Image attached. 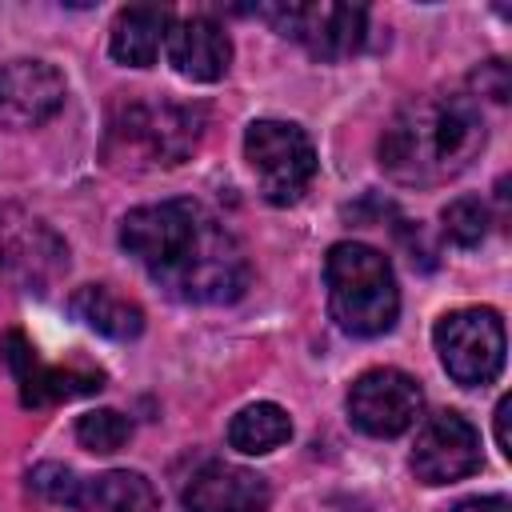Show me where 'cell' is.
Instances as JSON below:
<instances>
[{"mask_svg": "<svg viewBox=\"0 0 512 512\" xmlns=\"http://www.w3.org/2000/svg\"><path fill=\"white\" fill-rule=\"evenodd\" d=\"M120 244L184 304H232L248 288V256L236 232L196 200L140 204L120 224Z\"/></svg>", "mask_w": 512, "mask_h": 512, "instance_id": "1", "label": "cell"}, {"mask_svg": "<svg viewBox=\"0 0 512 512\" xmlns=\"http://www.w3.org/2000/svg\"><path fill=\"white\" fill-rule=\"evenodd\" d=\"M484 148V116L468 96L428 92L408 100L380 136V164L396 184L436 188Z\"/></svg>", "mask_w": 512, "mask_h": 512, "instance_id": "2", "label": "cell"}, {"mask_svg": "<svg viewBox=\"0 0 512 512\" xmlns=\"http://www.w3.org/2000/svg\"><path fill=\"white\" fill-rule=\"evenodd\" d=\"M204 132V112L172 100H124L104 136V156L112 168L144 172L184 164Z\"/></svg>", "mask_w": 512, "mask_h": 512, "instance_id": "3", "label": "cell"}, {"mask_svg": "<svg viewBox=\"0 0 512 512\" xmlns=\"http://www.w3.org/2000/svg\"><path fill=\"white\" fill-rule=\"evenodd\" d=\"M328 312L348 336H384L400 316V288L384 252L360 240H340L324 256Z\"/></svg>", "mask_w": 512, "mask_h": 512, "instance_id": "4", "label": "cell"}, {"mask_svg": "<svg viewBox=\"0 0 512 512\" xmlns=\"http://www.w3.org/2000/svg\"><path fill=\"white\" fill-rule=\"evenodd\" d=\"M28 488L60 508H80V512H156L160 496L144 472H100V476H80L64 464H36L28 472Z\"/></svg>", "mask_w": 512, "mask_h": 512, "instance_id": "5", "label": "cell"}, {"mask_svg": "<svg viewBox=\"0 0 512 512\" xmlns=\"http://www.w3.org/2000/svg\"><path fill=\"white\" fill-rule=\"evenodd\" d=\"M244 160L256 172L264 200L292 204L316 176V148L300 124L288 120H256L244 132Z\"/></svg>", "mask_w": 512, "mask_h": 512, "instance_id": "6", "label": "cell"}, {"mask_svg": "<svg viewBox=\"0 0 512 512\" xmlns=\"http://www.w3.org/2000/svg\"><path fill=\"white\" fill-rule=\"evenodd\" d=\"M432 344L444 372L464 388H484L504 368V320L496 308H456L440 316Z\"/></svg>", "mask_w": 512, "mask_h": 512, "instance_id": "7", "label": "cell"}, {"mask_svg": "<svg viewBox=\"0 0 512 512\" xmlns=\"http://www.w3.org/2000/svg\"><path fill=\"white\" fill-rule=\"evenodd\" d=\"M260 16L316 60H348L368 40V12L360 4H276L260 8Z\"/></svg>", "mask_w": 512, "mask_h": 512, "instance_id": "8", "label": "cell"}, {"mask_svg": "<svg viewBox=\"0 0 512 512\" xmlns=\"http://www.w3.org/2000/svg\"><path fill=\"white\" fill-rule=\"evenodd\" d=\"M424 408V392L416 376L400 368H368L348 388V416L360 432L376 440H392L416 424Z\"/></svg>", "mask_w": 512, "mask_h": 512, "instance_id": "9", "label": "cell"}, {"mask_svg": "<svg viewBox=\"0 0 512 512\" xmlns=\"http://www.w3.org/2000/svg\"><path fill=\"white\" fill-rule=\"evenodd\" d=\"M4 360H8V372L20 388V404L28 408H48V404H60V400H76V396H92L104 388V372L92 368V364H44L36 356V348L28 344L24 332H8L4 344H0Z\"/></svg>", "mask_w": 512, "mask_h": 512, "instance_id": "10", "label": "cell"}, {"mask_svg": "<svg viewBox=\"0 0 512 512\" xmlns=\"http://www.w3.org/2000/svg\"><path fill=\"white\" fill-rule=\"evenodd\" d=\"M480 468V432L460 412H436L420 424L412 444V472L420 484L440 488Z\"/></svg>", "mask_w": 512, "mask_h": 512, "instance_id": "11", "label": "cell"}, {"mask_svg": "<svg viewBox=\"0 0 512 512\" xmlns=\"http://www.w3.org/2000/svg\"><path fill=\"white\" fill-rule=\"evenodd\" d=\"M64 104V76L48 60H8L0 64V124L36 128L52 120Z\"/></svg>", "mask_w": 512, "mask_h": 512, "instance_id": "12", "label": "cell"}, {"mask_svg": "<svg viewBox=\"0 0 512 512\" xmlns=\"http://www.w3.org/2000/svg\"><path fill=\"white\" fill-rule=\"evenodd\" d=\"M272 500V488L260 472L212 460L184 484L180 508L184 512H264Z\"/></svg>", "mask_w": 512, "mask_h": 512, "instance_id": "13", "label": "cell"}, {"mask_svg": "<svg viewBox=\"0 0 512 512\" xmlns=\"http://www.w3.org/2000/svg\"><path fill=\"white\" fill-rule=\"evenodd\" d=\"M164 44H168L172 68L184 80H196V84L220 80L228 72V64H232V40H228V32L212 16H204V12H192V16L172 20Z\"/></svg>", "mask_w": 512, "mask_h": 512, "instance_id": "14", "label": "cell"}, {"mask_svg": "<svg viewBox=\"0 0 512 512\" xmlns=\"http://www.w3.org/2000/svg\"><path fill=\"white\" fill-rule=\"evenodd\" d=\"M172 28V12L156 8V4H132L120 8L116 24H112V60L128 64V68H152L160 56V44L168 40Z\"/></svg>", "mask_w": 512, "mask_h": 512, "instance_id": "15", "label": "cell"}, {"mask_svg": "<svg viewBox=\"0 0 512 512\" xmlns=\"http://www.w3.org/2000/svg\"><path fill=\"white\" fill-rule=\"evenodd\" d=\"M68 308H72V316L80 324H88L92 332H100L108 340H136L144 332L140 304L128 300V296H120L108 284H84V288H76L72 300H68Z\"/></svg>", "mask_w": 512, "mask_h": 512, "instance_id": "16", "label": "cell"}, {"mask_svg": "<svg viewBox=\"0 0 512 512\" xmlns=\"http://www.w3.org/2000/svg\"><path fill=\"white\" fill-rule=\"evenodd\" d=\"M288 436H292V420L272 400H256V404L240 408L228 424V444L244 456H264V452L288 444Z\"/></svg>", "mask_w": 512, "mask_h": 512, "instance_id": "17", "label": "cell"}, {"mask_svg": "<svg viewBox=\"0 0 512 512\" xmlns=\"http://www.w3.org/2000/svg\"><path fill=\"white\" fill-rule=\"evenodd\" d=\"M128 436H132V420L120 416L116 408H96V412H84V416L76 420V440H80L88 452H96V456L120 452V448L128 444Z\"/></svg>", "mask_w": 512, "mask_h": 512, "instance_id": "18", "label": "cell"}, {"mask_svg": "<svg viewBox=\"0 0 512 512\" xmlns=\"http://www.w3.org/2000/svg\"><path fill=\"white\" fill-rule=\"evenodd\" d=\"M440 220H444V236H448L452 244H460V248H476V244L488 236L492 212H488V204H484L480 196H456V200L444 204Z\"/></svg>", "mask_w": 512, "mask_h": 512, "instance_id": "19", "label": "cell"}, {"mask_svg": "<svg viewBox=\"0 0 512 512\" xmlns=\"http://www.w3.org/2000/svg\"><path fill=\"white\" fill-rule=\"evenodd\" d=\"M472 84L480 88V96L508 100V68H504V60H488V64H480V72L472 76Z\"/></svg>", "mask_w": 512, "mask_h": 512, "instance_id": "20", "label": "cell"}, {"mask_svg": "<svg viewBox=\"0 0 512 512\" xmlns=\"http://www.w3.org/2000/svg\"><path fill=\"white\" fill-rule=\"evenodd\" d=\"M452 512H512V504H508V496H468Z\"/></svg>", "mask_w": 512, "mask_h": 512, "instance_id": "21", "label": "cell"}, {"mask_svg": "<svg viewBox=\"0 0 512 512\" xmlns=\"http://www.w3.org/2000/svg\"><path fill=\"white\" fill-rule=\"evenodd\" d=\"M508 408H512V404H508V396H504V400L496 404V412H492V416H496V444H500L504 456H512V440H508Z\"/></svg>", "mask_w": 512, "mask_h": 512, "instance_id": "22", "label": "cell"}]
</instances>
